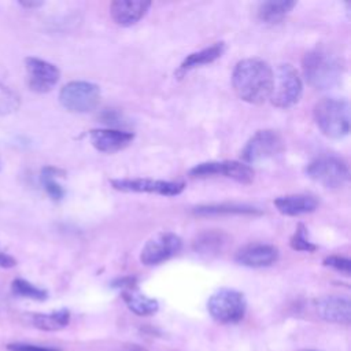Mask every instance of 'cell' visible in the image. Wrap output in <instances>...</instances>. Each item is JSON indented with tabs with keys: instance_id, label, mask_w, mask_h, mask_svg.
I'll return each mask as SVG.
<instances>
[{
	"instance_id": "cell-1",
	"label": "cell",
	"mask_w": 351,
	"mask_h": 351,
	"mask_svg": "<svg viewBox=\"0 0 351 351\" xmlns=\"http://www.w3.org/2000/svg\"><path fill=\"white\" fill-rule=\"evenodd\" d=\"M232 85L241 100L251 104H261L270 96L273 70L262 59H243L234 66Z\"/></svg>"
},
{
	"instance_id": "cell-2",
	"label": "cell",
	"mask_w": 351,
	"mask_h": 351,
	"mask_svg": "<svg viewBox=\"0 0 351 351\" xmlns=\"http://www.w3.org/2000/svg\"><path fill=\"white\" fill-rule=\"evenodd\" d=\"M302 69L308 85L318 90H326L340 84L346 63L333 49L317 47L303 56Z\"/></svg>"
},
{
	"instance_id": "cell-3",
	"label": "cell",
	"mask_w": 351,
	"mask_h": 351,
	"mask_svg": "<svg viewBox=\"0 0 351 351\" xmlns=\"http://www.w3.org/2000/svg\"><path fill=\"white\" fill-rule=\"evenodd\" d=\"M314 119L325 136L341 138L350 132V104L344 99L324 97L314 106Z\"/></svg>"
},
{
	"instance_id": "cell-4",
	"label": "cell",
	"mask_w": 351,
	"mask_h": 351,
	"mask_svg": "<svg viewBox=\"0 0 351 351\" xmlns=\"http://www.w3.org/2000/svg\"><path fill=\"white\" fill-rule=\"evenodd\" d=\"M303 92V82L298 70L289 64L284 63L276 69L273 73V86L270 92V101L278 108H288L296 104Z\"/></svg>"
},
{
	"instance_id": "cell-5",
	"label": "cell",
	"mask_w": 351,
	"mask_h": 351,
	"mask_svg": "<svg viewBox=\"0 0 351 351\" xmlns=\"http://www.w3.org/2000/svg\"><path fill=\"white\" fill-rule=\"evenodd\" d=\"M247 303L239 291L223 288L213 293L207 302L210 315L221 324H234L243 319Z\"/></svg>"
},
{
	"instance_id": "cell-6",
	"label": "cell",
	"mask_w": 351,
	"mask_h": 351,
	"mask_svg": "<svg viewBox=\"0 0 351 351\" xmlns=\"http://www.w3.org/2000/svg\"><path fill=\"white\" fill-rule=\"evenodd\" d=\"M59 101L71 112H89L100 101V89L88 81H71L60 89Z\"/></svg>"
},
{
	"instance_id": "cell-7",
	"label": "cell",
	"mask_w": 351,
	"mask_h": 351,
	"mask_svg": "<svg viewBox=\"0 0 351 351\" xmlns=\"http://www.w3.org/2000/svg\"><path fill=\"white\" fill-rule=\"evenodd\" d=\"M306 174L325 188H340L350 180L347 163L337 156H319L310 162Z\"/></svg>"
},
{
	"instance_id": "cell-8",
	"label": "cell",
	"mask_w": 351,
	"mask_h": 351,
	"mask_svg": "<svg viewBox=\"0 0 351 351\" xmlns=\"http://www.w3.org/2000/svg\"><path fill=\"white\" fill-rule=\"evenodd\" d=\"M284 151V140L281 134L271 129L258 130L244 145L241 151V159L247 163H258Z\"/></svg>"
},
{
	"instance_id": "cell-9",
	"label": "cell",
	"mask_w": 351,
	"mask_h": 351,
	"mask_svg": "<svg viewBox=\"0 0 351 351\" xmlns=\"http://www.w3.org/2000/svg\"><path fill=\"white\" fill-rule=\"evenodd\" d=\"M181 248L182 240L180 239V236L171 232H162L155 234L145 243L140 252V261L145 266L159 265L177 255Z\"/></svg>"
},
{
	"instance_id": "cell-10",
	"label": "cell",
	"mask_w": 351,
	"mask_h": 351,
	"mask_svg": "<svg viewBox=\"0 0 351 351\" xmlns=\"http://www.w3.org/2000/svg\"><path fill=\"white\" fill-rule=\"evenodd\" d=\"M192 177H210L223 176L240 184H250L254 180V170L244 162L223 160V162H204L199 163L189 170Z\"/></svg>"
},
{
	"instance_id": "cell-11",
	"label": "cell",
	"mask_w": 351,
	"mask_h": 351,
	"mask_svg": "<svg viewBox=\"0 0 351 351\" xmlns=\"http://www.w3.org/2000/svg\"><path fill=\"white\" fill-rule=\"evenodd\" d=\"M112 188L122 192H145V193H158L162 196H176L180 195L185 184L152 178H118L111 180Z\"/></svg>"
},
{
	"instance_id": "cell-12",
	"label": "cell",
	"mask_w": 351,
	"mask_h": 351,
	"mask_svg": "<svg viewBox=\"0 0 351 351\" xmlns=\"http://www.w3.org/2000/svg\"><path fill=\"white\" fill-rule=\"evenodd\" d=\"M25 64L27 71V84L33 92H49L60 78L59 69L47 60L29 56L25 59Z\"/></svg>"
},
{
	"instance_id": "cell-13",
	"label": "cell",
	"mask_w": 351,
	"mask_h": 351,
	"mask_svg": "<svg viewBox=\"0 0 351 351\" xmlns=\"http://www.w3.org/2000/svg\"><path fill=\"white\" fill-rule=\"evenodd\" d=\"M236 262L247 267H267L277 262L278 250L263 243L247 244L236 252Z\"/></svg>"
},
{
	"instance_id": "cell-14",
	"label": "cell",
	"mask_w": 351,
	"mask_h": 351,
	"mask_svg": "<svg viewBox=\"0 0 351 351\" xmlns=\"http://www.w3.org/2000/svg\"><path fill=\"white\" fill-rule=\"evenodd\" d=\"M89 138L97 151L112 154L126 148L133 141L134 134L117 129H93L89 132Z\"/></svg>"
},
{
	"instance_id": "cell-15",
	"label": "cell",
	"mask_w": 351,
	"mask_h": 351,
	"mask_svg": "<svg viewBox=\"0 0 351 351\" xmlns=\"http://www.w3.org/2000/svg\"><path fill=\"white\" fill-rule=\"evenodd\" d=\"M318 315L333 324H350L351 321V303L346 296H324L315 302Z\"/></svg>"
},
{
	"instance_id": "cell-16",
	"label": "cell",
	"mask_w": 351,
	"mask_h": 351,
	"mask_svg": "<svg viewBox=\"0 0 351 351\" xmlns=\"http://www.w3.org/2000/svg\"><path fill=\"white\" fill-rule=\"evenodd\" d=\"M151 7V1L145 0H117L111 3L110 14L115 23L121 26H132L137 23Z\"/></svg>"
},
{
	"instance_id": "cell-17",
	"label": "cell",
	"mask_w": 351,
	"mask_h": 351,
	"mask_svg": "<svg viewBox=\"0 0 351 351\" xmlns=\"http://www.w3.org/2000/svg\"><path fill=\"white\" fill-rule=\"evenodd\" d=\"M277 210L289 217L313 213L318 207V202L311 195H285L274 200Z\"/></svg>"
},
{
	"instance_id": "cell-18",
	"label": "cell",
	"mask_w": 351,
	"mask_h": 351,
	"mask_svg": "<svg viewBox=\"0 0 351 351\" xmlns=\"http://www.w3.org/2000/svg\"><path fill=\"white\" fill-rule=\"evenodd\" d=\"M296 5V1L292 0H269L263 1L258 7L259 21L274 25L280 23Z\"/></svg>"
},
{
	"instance_id": "cell-19",
	"label": "cell",
	"mask_w": 351,
	"mask_h": 351,
	"mask_svg": "<svg viewBox=\"0 0 351 351\" xmlns=\"http://www.w3.org/2000/svg\"><path fill=\"white\" fill-rule=\"evenodd\" d=\"M223 52H225V43H215V44H213V45H210V47H207L202 51L193 52L182 60L177 74H184V73H186V71H189L195 67L213 63L219 56H222Z\"/></svg>"
},
{
	"instance_id": "cell-20",
	"label": "cell",
	"mask_w": 351,
	"mask_h": 351,
	"mask_svg": "<svg viewBox=\"0 0 351 351\" xmlns=\"http://www.w3.org/2000/svg\"><path fill=\"white\" fill-rule=\"evenodd\" d=\"M193 214L200 215V217H208V215H230V214H237V215H259L262 214L261 210L252 206L247 204H230V203H222V204H206V206H197L193 210Z\"/></svg>"
},
{
	"instance_id": "cell-21",
	"label": "cell",
	"mask_w": 351,
	"mask_h": 351,
	"mask_svg": "<svg viewBox=\"0 0 351 351\" xmlns=\"http://www.w3.org/2000/svg\"><path fill=\"white\" fill-rule=\"evenodd\" d=\"M122 298L126 303V306L129 307V310L137 315H152L158 311L159 304L155 299L148 298L147 295L138 292L134 288L130 289H125L122 292Z\"/></svg>"
},
{
	"instance_id": "cell-22",
	"label": "cell",
	"mask_w": 351,
	"mask_h": 351,
	"mask_svg": "<svg viewBox=\"0 0 351 351\" xmlns=\"http://www.w3.org/2000/svg\"><path fill=\"white\" fill-rule=\"evenodd\" d=\"M70 322V311L60 308L48 314L37 313L32 315V324L41 330H60Z\"/></svg>"
},
{
	"instance_id": "cell-23",
	"label": "cell",
	"mask_w": 351,
	"mask_h": 351,
	"mask_svg": "<svg viewBox=\"0 0 351 351\" xmlns=\"http://www.w3.org/2000/svg\"><path fill=\"white\" fill-rule=\"evenodd\" d=\"M63 174L62 170H59L58 167H53V166H45L43 167L41 170V174H40V180H41V184L45 189V192L49 195V197L55 202H59L63 199L64 196V191L62 188V185L58 182V177H60Z\"/></svg>"
},
{
	"instance_id": "cell-24",
	"label": "cell",
	"mask_w": 351,
	"mask_h": 351,
	"mask_svg": "<svg viewBox=\"0 0 351 351\" xmlns=\"http://www.w3.org/2000/svg\"><path fill=\"white\" fill-rule=\"evenodd\" d=\"M223 243H225V239L222 233L206 232L196 237L193 243V248L199 254L211 255V254H218L222 250Z\"/></svg>"
},
{
	"instance_id": "cell-25",
	"label": "cell",
	"mask_w": 351,
	"mask_h": 351,
	"mask_svg": "<svg viewBox=\"0 0 351 351\" xmlns=\"http://www.w3.org/2000/svg\"><path fill=\"white\" fill-rule=\"evenodd\" d=\"M11 289L14 295L22 298H29L34 300H45L48 298V292L45 289L38 288L23 278H15L11 284Z\"/></svg>"
},
{
	"instance_id": "cell-26",
	"label": "cell",
	"mask_w": 351,
	"mask_h": 351,
	"mask_svg": "<svg viewBox=\"0 0 351 351\" xmlns=\"http://www.w3.org/2000/svg\"><path fill=\"white\" fill-rule=\"evenodd\" d=\"M291 247L296 251H306V252H313L317 250V247L308 240L307 237V229L304 228L303 223H299L296 228V232L291 237Z\"/></svg>"
},
{
	"instance_id": "cell-27",
	"label": "cell",
	"mask_w": 351,
	"mask_h": 351,
	"mask_svg": "<svg viewBox=\"0 0 351 351\" xmlns=\"http://www.w3.org/2000/svg\"><path fill=\"white\" fill-rule=\"evenodd\" d=\"M324 265L329 266V267L335 269L336 271H340V273H343L346 276H348L350 271H351V262H350V259L343 258V256L330 255V256L324 259Z\"/></svg>"
},
{
	"instance_id": "cell-28",
	"label": "cell",
	"mask_w": 351,
	"mask_h": 351,
	"mask_svg": "<svg viewBox=\"0 0 351 351\" xmlns=\"http://www.w3.org/2000/svg\"><path fill=\"white\" fill-rule=\"evenodd\" d=\"M8 351H60L55 347H47V346H36V344H27V343H10L7 344Z\"/></svg>"
},
{
	"instance_id": "cell-29",
	"label": "cell",
	"mask_w": 351,
	"mask_h": 351,
	"mask_svg": "<svg viewBox=\"0 0 351 351\" xmlns=\"http://www.w3.org/2000/svg\"><path fill=\"white\" fill-rule=\"evenodd\" d=\"M136 284V278L134 277H123V278H118L112 282V287L115 288H122L123 291L125 289H130L133 288V285Z\"/></svg>"
},
{
	"instance_id": "cell-30",
	"label": "cell",
	"mask_w": 351,
	"mask_h": 351,
	"mask_svg": "<svg viewBox=\"0 0 351 351\" xmlns=\"http://www.w3.org/2000/svg\"><path fill=\"white\" fill-rule=\"evenodd\" d=\"M15 265H16V261L14 256H11L5 252H0V267L10 269V267H14Z\"/></svg>"
},
{
	"instance_id": "cell-31",
	"label": "cell",
	"mask_w": 351,
	"mask_h": 351,
	"mask_svg": "<svg viewBox=\"0 0 351 351\" xmlns=\"http://www.w3.org/2000/svg\"><path fill=\"white\" fill-rule=\"evenodd\" d=\"M19 4L23 7V8H27V10H32V8H38L40 5H43V1H32V0H22L19 1Z\"/></svg>"
},
{
	"instance_id": "cell-32",
	"label": "cell",
	"mask_w": 351,
	"mask_h": 351,
	"mask_svg": "<svg viewBox=\"0 0 351 351\" xmlns=\"http://www.w3.org/2000/svg\"><path fill=\"white\" fill-rule=\"evenodd\" d=\"M118 351H148V350L144 348L143 346H138V344H126L122 348H119Z\"/></svg>"
},
{
	"instance_id": "cell-33",
	"label": "cell",
	"mask_w": 351,
	"mask_h": 351,
	"mask_svg": "<svg viewBox=\"0 0 351 351\" xmlns=\"http://www.w3.org/2000/svg\"><path fill=\"white\" fill-rule=\"evenodd\" d=\"M0 169H1V160H0Z\"/></svg>"
},
{
	"instance_id": "cell-34",
	"label": "cell",
	"mask_w": 351,
	"mask_h": 351,
	"mask_svg": "<svg viewBox=\"0 0 351 351\" xmlns=\"http://www.w3.org/2000/svg\"><path fill=\"white\" fill-rule=\"evenodd\" d=\"M307 351H314V350H307Z\"/></svg>"
}]
</instances>
